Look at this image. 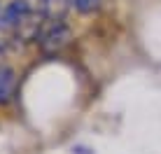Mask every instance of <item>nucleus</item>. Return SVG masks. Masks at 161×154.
Segmentation results:
<instances>
[{
  "mask_svg": "<svg viewBox=\"0 0 161 154\" xmlns=\"http://www.w3.org/2000/svg\"><path fill=\"white\" fill-rule=\"evenodd\" d=\"M70 28L61 16H47L42 24V28L37 30L35 40L40 42V47L44 52H58L70 42Z\"/></svg>",
  "mask_w": 161,
  "mask_h": 154,
  "instance_id": "nucleus-1",
  "label": "nucleus"
},
{
  "mask_svg": "<svg viewBox=\"0 0 161 154\" xmlns=\"http://www.w3.org/2000/svg\"><path fill=\"white\" fill-rule=\"evenodd\" d=\"M16 89V75L9 65H0V103L12 101Z\"/></svg>",
  "mask_w": 161,
  "mask_h": 154,
  "instance_id": "nucleus-2",
  "label": "nucleus"
},
{
  "mask_svg": "<svg viewBox=\"0 0 161 154\" xmlns=\"http://www.w3.org/2000/svg\"><path fill=\"white\" fill-rule=\"evenodd\" d=\"M65 3H68L73 9L82 12V14H91L103 5V0H65Z\"/></svg>",
  "mask_w": 161,
  "mask_h": 154,
  "instance_id": "nucleus-3",
  "label": "nucleus"
},
{
  "mask_svg": "<svg viewBox=\"0 0 161 154\" xmlns=\"http://www.w3.org/2000/svg\"><path fill=\"white\" fill-rule=\"evenodd\" d=\"M37 3L42 5V12H44V14H47L49 9L54 7V3H61V5H68V3H65V0H37ZM47 16H49V14H47Z\"/></svg>",
  "mask_w": 161,
  "mask_h": 154,
  "instance_id": "nucleus-4",
  "label": "nucleus"
},
{
  "mask_svg": "<svg viewBox=\"0 0 161 154\" xmlns=\"http://www.w3.org/2000/svg\"><path fill=\"white\" fill-rule=\"evenodd\" d=\"M3 52H5V47H3V42H0V56H3Z\"/></svg>",
  "mask_w": 161,
  "mask_h": 154,
  "instance_id": "nucleus-5",
  "label": "nucleus"
}]
</instances>
